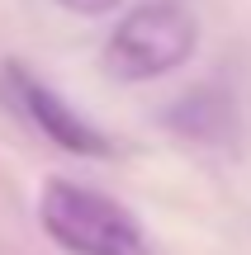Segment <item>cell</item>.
I'll return each mask as SVG.
<instances>
[{
    "label": "cell",
    "instance_id": "6da1fadb",
    "mask_svg": "<svg viewBox=\"0 0 251 255\" xmlns=\"http://www.w3.org/2000/svg\"><path fill=\"white\" fill-rule=\"evenodd\" d=\"M38 222L66 255H157L142 222L114 194L81 180H52L38 189Z\"/></svg>",
    "mask_w": 251,
    "mask_h": 255
},
{
    "label": "cell",
    "instance_id": "7a4b0ae2",
    "mask_svg": "<svg viewBox=\"0 0 251 255\" xmlns=\"http://www.w3.org/2000/svg\"><path fill=\"white\" fill-rule=\"evenodd\" d=\"M199 47V19L180 0H147L133 5L128 14L114 24L109 43H104V71L119 81H157L171 76L195 57Z\"/></svg>",
    "mask_w": 251,
    "mask_h": 255
},
{
    "label": "cell",
    "instance_id": "3957f363",
    "mask_svg": "<svg viewBox=\"0 0 251 255\" xmlns=\"http://www.w3.org/2000/svg\"><path fill=\"white\" fill-rule=\"evenodd\" d=\"M0 95L14 104V114L28 128H38V132L52 146H62L66 156H85V161L114 156V142L104 137V128H95L71 100H62V95H57L43 76H33L24 62H5L0 66Z\"/></svg>",
    "mask_w": 251,
    "mask_h": 255
},
{
    "label": "cell",
    "instance_id": "277c9868",
    "mask_svg": "<svg viewBox=\"0 0 251 255\" xmlns=\"http://www.w3.org/2000/svg\"><path fill=\"white\" fill-rule=\"evenodd\" d=\"M171 123H176L180 132H199V137H209V132H214V123H228V104L214 100V95H190V100L180 104L176 114H171Z\"/></svg>",
    "mask_w": 251,
    "mask_h": 255
},
{
    "label": "cell",
    "instance_id": "5b68a950",
    "mask_svg": "<svg viewBox=\"0 0 251 255\" xmlns=\"http://www.w3.org/2000/svg\"><path fill=\"white\" fill-rule=\"evenodd\" d=\"M62 9H71V14H85V19H100V14H114V9L123 5V0H57Z\"/></svg>",
    "mask_w": 251,
    "mask_h": 255
}]
</instances>
